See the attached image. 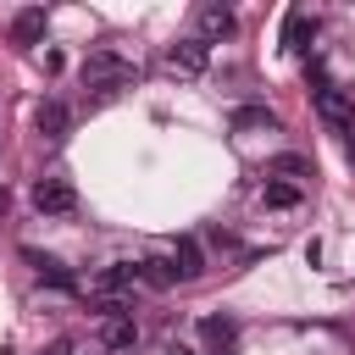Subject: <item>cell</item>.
Returning a JSON list of instances; mask_svg holds the SVG:
<instances>
[{
  "label": "cell",
  "instance_id": "7c38bea8",
  "mask_svg": "<svg viewBox=\"0 0 355 355\" xmlns=\"http://www.w3.org/2000/svg\"><path fill=\"white\" fill-rule=\"evenodd\" d=\"M239 133H250V128H277V111L272 105H233V116H227Z\"/></svg>",
  "mask_w": 355,
  "mask_h": 355
},
{
  "label": "cell",
  "instance_id": "277c9868",
  "mask_svg": "<svg viewBox=\"0 0 355 355\" xmlns=\"http://www.w3.org/2000/svg\"><path fill=\"white\" fill-rule=\"evenodd\" d=\"M205 61H211V44H205L200 33H194V39H178V44L166 50V72H178V78H200Z\"/></svg>",
  "mask_w": 355,
  "mask_h": 355
},
{
  "label": "cell",
  "instance_id": "8992f818",
  "mask_svg": "<svg viewBox=\"0 0 355 355\" xmlns=\"http://www.w3.org/2000/svg\"><path fill=\"white\" fill-rule=\"evenodd\" d=\"M67 122H72V116H67V105H61V100H39V111H33L39 139H50V144H55V139H67Z\"/></svg>",
  "mask_w": 355,
  "mask_h": 355
},
{
  "label": "cell",
  "instance_id": "3957f363",
  "mask_svg": "<svg viewBox=\"0 0 355 355\" xmlns=\"http://www.w3.org/2000/svg\"><path fill=\"white\" fill-rule=\"evenodd\" d=\"M33 211L39 216H72L78 211V189L67 178H39L33 183Z\"/></svg>",
  "mask_w": 355,
  "mask_h": 355
},
{
  "label": "cell",
  "instance_id": "ba28073f",
  "mask_svg": "<svg viewBox=\"0 0 355 355\" xmlns=\"http://www.w3.org/2000/svg\"><path fill=\"white\" fill-rule=\"evenodd\" d=\"M11 39H17V44H39V39H44V6H22V11L11 17Z\"/></svg>",
  "mask_w": 355,
  "mask_h": 355
},
{
  "label": "cell",
  "instance_id": "6da1fadb",
  "mask_svg": "<svg viewBox=\"0 0 355 355\" xmlns=\"http://www.w3.org/2000/svg\"><path fill=\"white\" fill-rule=\"evenodd\" d=\"M83 83L111 94V89L133 83V61H122L116 50H89V55H83Z\"/></svg>",
  "mask_w": 355,
  "mask_h": 355
},
{
  "label": "cell",
  "instance_id": "7a4b0ae2",
  "mask_svg": "<svg viewBox=\"0 0 355 355\" xmlns=\"http://www.w3.org/2000/svg\"><path fill=\"white\" fill-rule=\"evenodd\" d=\"M311 105L322 111V122H327L333 133H349V128H355V100H349L344 89H333L327 78H322V83H311Z\"/></svg>",
  "mask_w": 355,
  "mask_h": 355
},
{
  "label": "cell",
  "instance_id": "4fadbf2b",
  "mask_svg": "<svg viewBox=\"0 0 355 355\" xmlns=\"http://www.w3.org/2000/svg\"><path fill=\"white\" fill-rule=\"evenodd\" d=\"M266 178H311V155L283 150V155H272V161H266Z\"/></svg>",
  "mask_w": 355,
  "mask_h": 355
},
{
  "label": "cell",
  "instance_id": "2e32d148",
  "mask_svg": "<svg viewBox=\"0 0 355 355\" xmlns=\"http://www.w3.org/2000/svg\"><path fill=\"white\" fill-rule=\"evenodd\" d=\"M139 344V327H133V316H116L111 327H105V349H133Z\"/></svg>",
  "mask_w": 355,
  "mask_h": 355
},
{
  "label": "cell",
  "instance_id": "e0dca14e",
  "mask_svg": "<svg viewBox=\"0 0 355 355\" xmlns=\"http://www.w3.org/2000/svg\"><path fill=\"white\" fill-rule=\"evenodd\" d=\"M39 355H72V344H67V338H55V344H44Z\"/></svg>",
  "mask_w": 355,
  "mask_h": 355
},
{
  "label": "cell",
  "instance_id": "ac0fdd59",
  "mask_svg": "<svg viewBox=\"0 0 355 355\" xmlns=\"http://www.w3.org/2000/svg\"><path fill=\"white\" fill-rule=\"evenodd\" d=\"M6 211H11V194H6V183H0V216H6Z\"/></svg>",
  "mask_w": 355,
  "mask_h": 355
},
{
  "label": "cell",
  "instance_id": "5bb4252c",
  "mask_svg": "<svg viewBox=\"0 0 355 355\" xmlns=\"http://www.w3.org/2000/svg\"><path fill=\"white\" fill-rule=\"evenodd\" d=\"M261 200H266L272 211H288V205H300V189H294V183H283V178H272V183L261 189Z\"/></svg>",
  "mask_w": 355,
  "mask_h": 355
},
{
  "label": "cell",
  "instance_id": "52a82bcc",
  "mask_svg": "<svg viewBox=\"0 0 355 355\" xmlns=\"http://www.w3.org/2000/svg\"><path fill=\"white\" fill-rule=\"evenodd\" d=\"M172 272H178V283H194V277L205 272L200 239H178V244H172Z\"/></svg>",
  "mask_w": 355,
  "mask_h": 355
},
{
  "label": "cell",
  "instance_id": "30bf717a",
  "mask_svg": "<svg viewBox=\"0 0 355 355\" xmlns=\"http://www.w3.org/2000/svg\"><path fill=\"white\" fill-rule=\"evenodd\" d=\"M28 261H33V277H39V283H50V288H61V294H72V288H78V277H72L61 261H50V255H33V250H28Z\"/></svg>",
  "mask_w": 355,
  "mask_h": 355
},
{
  "label": "cell",
  "instance_id": "8fae6325",
  "mask_svg": "<svg viewBox=\"0 0 355 355\" xmlns=\"http://www.w3.org/2000/svg\"><path fill=\"white\" fill-rule=\"evenodd\" d=\"M227 33H233V11L227 6H205L200 11V39L211 44V39H227Z\"/></svg>",
  "mask_w": 355,
  "mask_h": 355
},
{
  "label": "cell",
  "instance_id": "ffe728a7",
  "mask_svg": "<svg viewBox=\"0 0 355 355\" xmlns=\"http://www.w3.org/2000/svg\"><path fill=\"white\" fill-rule=\"evenodd\" d=\"M0 355H11V349H0Z\"/></svg>",
  "mask_w": 355,
  "mask_h": 355
},
{
  "label": "cell",
  "instance_id": "d6986e66",
  "mask_svg": "<svg viewBox=\"0 0 355 355\" xmlns=\"http://www.w3.org/2000/svg\"><path fill=\"white\" fill-rule=\"evenodd\" d=\"M211 355H227V349H211Z\"/></svg>",
  "mask_w": 355,
  "mask_h": 355
},
{
  "label": "cell",
  "instance_id": "5b68a950",
  "mask_svg": "<svg viewBox=\"0 0 355 355\" xmlns=\"http://www.w3.org/2000/svg\"><path fill=\"white\" fill-rule=\"evenodd\" d=\"M128 288H139V261H111L94 272V294L100 300H128Z\"/></svg>",
  "mask_w": 355,
  "mask_h": 355
},
{
  "label": "cell",
  "instance_id": "9a60e30c",
  "mask_svg": "<svg viewBox=\"0 0 355 355\" xmlns=\"http://www.w3.org/2000/svg\"><path fill=\"white\" fill-rule=\"evenodd\" d=\"M200 338L216 344V349H227V344H233V316H205V322H200Z\"/></svg>",
  "mask_w": 355,
  "mask_h": 355
},
{
  "label": "cell",
  "instance_id": "9c48e42d",
  "mask_svg": "<svg viewBox=\"0 0 355 355\" xmlns=\"http://www.w3.org/2000/svg\"><path fill=\"white\" fill-rule=\"evenodd\" d=\"M316 39V17L311 11H288L283 17V50H305Z\"/></svg>",
  "mask_w": 355,
  "mask_h": 355
}]
</instances>
